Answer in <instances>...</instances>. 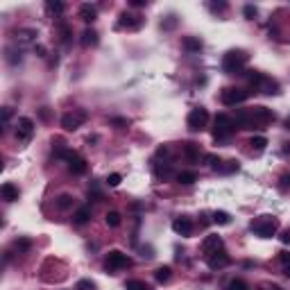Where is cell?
I'll use <instances>...</instances> for the list:
<instances>
[{"label": "cell", "mask_w": 290, "mask_h": 290, "mask_svg": "<svg viewBox=\"0 0 290 290\" xmlns=\"http://www.w3.org/2000/svg\"><path fill=\"white\" fill-rule=\"evenodd\" d=\"M236 127L241 129H263L274 120L272 109L268 107H252V109H241L236 113Z\"/></svg>", "instance_id": "obj_1"}, {"label": "cell", "mask_w": 290, "mask_h": 290, "mask_svg": "<svg viewBox=\"0 0 290 290\" xmlns=\"http://www.w3.org/2000/svg\"><path fill=\"white\" fill-rule=\"evenodd\" d=\"M247 82L258 93H265V96H277L279 93V82H274L272 77L263 75L258 70H247Z\"/></svg>", "instance_id": "obj_2"}, {"label": "cell", "mask_w": 290, "mask_h": 290, "mask_svg": "<svg viewBox=\"0 0 290 290\" xmlns=\"http://www.w3.org/2000/svg\"><path fill=\"white\" fill-rule=\"evenodd\" d=\"M249 229H252L258 238H272V236H277V231H279V218H274V215H258V218L252 220Z\"/></svg>", "instance_id": "obj_3"}, {"label": "cell", "mask_w": 290, "mask_h": 290, "mask_svg": "<svg viewBox=\"0 0 290 290\" xmlns=\"http://www.w3.org/2000/svg\"><path fill=\"white\" fill-rule=\"evenodd\" d=\"M247 59H249V54L245 50H229L222 57V70L229 73V75H236V73H241L247 66Z\"/></svg>", "instance_id": "obj_4"}, {"label": "cell", "mask_w": 290, "mask_h": 290, "mask_svg": "<svg viewBox=\"0 0 290 290\" xmlns=\"http://www.w3.org/2000/svg\"><path fill=\"white\" fill-rule=\"evenodd\" d=\"M236 132V120L227 116V113H218L213 120V139L215 141H227Z\"/></svg>", "instance_id": "obj_5"}, {"label": "cell", "mask_w": 290, "mask_h": 290, "mask_svg": "<svg viewBox=\"0 0 290 290\" xmlns=\"http://www.w3.org/2000/svg\"><path fill=\"white\" fill-rule=\"evenodd\" d=\"M57 156H61L66 161V166H68V170L73 172V175H84L86 172V161H84V156L77 154L75 150H64V147H59L57 150Z\"/></svg>", "instance_id": "obj_6"}, {"label": "cell", "mask_w": 290, "mask_h": 290, "mask_svg": "<svg viewBox=\"0 0 290 290\" xmlns=\"http://www.w3.org/2000/svg\"><path fill=\"white\" fill-rule=\"evenodd\" d=\"M129 265H132V258L125 252H120V249H111V252L104 256V270L111 274H116L123 268H129Z\"/></svg>", "instance_id": "obj_7"}, {"label": "cell", "mask_w": 290, "mask_h": 290, "mask_svg": "<svg viewBox=\"0 0 290 290\" xmlns=\"http://www.w3.org/2000/svg\"><path fill=\"white\" fill-rule=\"evenodd\" d=\"M249 97V91H245V89H238V86H227V89H222L220 93V100L222 104H227V107H236V104H242L245 100Z\"/></svg>", "instance_id": "obj_8"}, {"label": "cell", "mask_w": 290, "mask_h": 290, "mask_svg": "<svg viewBox=\"0 0 290 290\" xmlns=\"http://www.w3.org/2000/svg\"><path fill=\"white\" fill-rule=\"evenodd\" d=\"M86 118H89V113H86L84 109H73V111L61 116V127H64L66 132H75V129H80L82 125L86 123Z\"/></svg>", "instance_id": "obj_9"}, {"label": "cell", "mask_w": 290, "mask_h": 290, "mask_svg": "<svg viewBox=\"0 0 290 290\" xmlns=\"http://www.w3.org/2000/svg\"><path fill=\"white\" fill-rule=\"evenodd\" d=\"M186 125L191 132H202V129L209 125V111H206L204 107L191 109V113H188V118H186Z\"/></svg>", "instance_id": "obj_10"}, {"label": "cell", "mask_w": 290, "mask_h": 290, "mask_svg": "<svg viewBox=\"0 0 290 290\" xmlns=\"http://www.w3.org/2000/svg\"><path fill=\"white\" fill-rule=\"evenodd\" d=\"M143 18L139 16V14H129V11H123L118 18V23H116V27L118 30H127V32H136V30H141L143 27Z\"/></svg>", "instance_id": "obj_11"}, {"label": "cell", "mask_w": 290, "mask_h": 290, "mask_svg": "<svg viewBox=\"0 0 290 290\" xmlns=\"http://www.w3.org/2000/svg\"><path fill=\"white\" fill-rule=\"evenodd\" d=\"M34 134V120L32 118H18L16 123V139L18 143H27Z\"/></svg>", "instance_id": "obj_12"}, {"label": "cell", "mask_w": 290, "mask_h": 290, "mask_svg": "<svg viewBox=\"0 0 290 290\" xmlns=\"http://www.w3.org/2000/svg\"><path fill=\"white\" fill-rule=\"evenodd\" d=\"M220 249H225V241H222L218 234H211V236H206L204 241H202V252H204V256H211V254L220 252Z\"/></svg>", "instance_id": "obj_13"}, {"label": "cell", "mask_w": 290, "mask_h": 290, "mask_svg": "<svg viewBox=\"0 0 290 290\" xmlns=\"http://www.w3.org/2000/svg\"><path fill=\"white\" fill-rule=\"evenodd\" d=\"M229 263H231V256L225 252V249H220V252L206 256V265H209L211 270H222V268H227Z\"/></svg>", "instance_id": "obj_14"}, {"label": "cell", "mask_w": 290, "mask_h": 290, "mask_svg": "<svg viewBox=\"0 0 290 290\" xmlns=\"http://www.w3.org/2000/svg\"><path fill=\"white\" fill-rule=\"evenodd\" d=\"M172 229H175V234H179V236H191V234H193V222L188 220V218H175V220H172Z\"/></svg>", "instance_id": "obj_15"}, {"label": "cell", "mask_w": 290, "mask_h": 290, "mask_svg": "<svg viewBox=\"0 0 290 290\" xmlns=\"http://www.w3.org/2000/svg\"><path fill=\"white\" fill-rule=\"evenodd\" d=\"M37 30H32V27H25V30H18L16 34H14V39H16L18 46H30V43L37 41Z\"/></svg>", "instance_id": "obj_16"}, {"label": "cell", "mask_w": 290, "mask_h": 290, "mask_svg": "<svg viewBox=\"0 0 290 290\" xmlns=\"http://www.w3.org/2000/svg\"><path fill=\"white\" fill-rule=\"evenodd\" d=\"M182 152H184V159H186L188 163H197L199 161V145L197 143H184Z\"/></svg>", "instance_id": "obj_17"}, {"label": "cell", "mask_w": 290, "mask_h": 290, "mask_svg": "<svg viewBox=\"0 0 290 290\" xmlns=\"http://www.w3.org/2000/svg\"><path fill=\"white\" fill-rule=\"evenodd\" d=\"M0 193H2V199H7V202H16L21 191H18V186H14L11 182H5L2 188H0Z\"/></svg>", "instance_id": "obj_18"}, {"label": "cell", "mask_w": 290, "mask_h": 290, "mask_svg": "<svg viewBox=\"0 0 290 290\" xmlns=\"http://www.w3.org/2000/svg\"><path fill=\"white\" fill-rule=\"evenodd\" d=\"M80 18L84 23H93L97 18V7L96 5H89V2L80 5Z\"/></svg>", "instance_id": "obj_19"}, {"label": "cell", "mask_w": 290, "mask_h": 290, "mask_svg": "<svg viewBox=\"0 0 290 290\" xmlns=\"http://www.w3.org/2000/svg\"><path fill=\"white\" fill-rule=\"evenodd\" d=\"M73 204H75V197L70 193H61L59 197L54 199V206L59 211H68V209H73Z\"/></svg>", "instance_id": "obj_20"}, {"label": "cell", "mask_w": 290, "mask_h": 290, "mask_svg": "<svg viewBox=\"0 0 290 290\" xmlns=\"http://www.w3.org/2000/svg\"><path fill=\"white\" fill-rule=\"evenodd\" d=\"M73 220H75V225H86V222L91 220V206H82V209H77V213L73 215Z\"/></svg>", "instance_id": "obj_21"}, {"label": "cell", "mask_w": 290, "mask_h": 290, "mask_svg": "<svg viewBox=\"0 0 290 290\" xmlns=\"http://www.w3.org/2000/svg\"><path fill=\"white\" fill-rule=\"evenodd\" d=\"M170 277H172V270H170V265H161V268H156V272H154V279L159 281V284H168V281H170Z\"/></svg>", "instance_id": "obj_22"}, {"label": "cell", "mask_w": 290, "mask_h": 290, "mask_svg": "<svg viewBox=\"0 0 290 290\" xmlns=\"http://www.w3.org/2000/svg\"><path fill=\"white\" fill-rule=\"evenodd\" d=\"M64 9H66V5H64V2H59V0H48V2H46V11H48V14H52V16L64 14Z\"/></svg>", "instance_id": "obj_23"}, {"label": "cell", "mask_w": 290, "mask_h": 290, "mask_svg": "<svg viewBox=\"0 0 290 290\" xmlns=\"http://www.w3.org/2000/svg\"><path fill=\"white\" fill-rule=\"evenodd\" d=\"M96 43H97V32L96 30H91V27L84 30V34H82V46L89 48V46H96Z\"/></svg>", "instance_id": "obj_24"}, {"label": "cell", "mask_w": 290, "mask_h": 290, "mask_svg": "<svg viewBox=\"0 0 290 290\" xmlns=\"http://www.w3.org/2000/svg\"><path fill=\"white\" fill-rule=\"evenodd\" d=\"M215 170L222 172V175L236 172V170H238V161H236V159H229V161H225V166H220V163H218V166H215Z\"/></svg>", "instance_id": "obj_25"}, {"label": "cell", "mask_w": 290, "mask_h": 290, "mask_svg": "<svg viewBox=\"0 0 290 290\" xmlns=\"http://www.w3.org/2000/svg\"><path fill=\"white\" fill-rule=\"evenodd\" d=\"M184 48H186L188 52H199V50H202V41L188 37V39H184Z\"/></svg>", "instance_id": "obj_26"}, {"label": "cell", "mask_w": 290, "mask_h": 290, "mask_svg": "<svg viewBox=\"0 0 290 290\" xmlns=\"http://www.w3.org/2000/svg\"><path fill=\"white\" fill-rule=\"evenodd\" d=\"M104 222H107L109 227H113V229H116V227H120V222H123V220H120L118 211H109V213L104 215Z\"/></svg>", "instance_id": "obj_27"}, {"label": "cell", "mask_w": 290, "mask_h": 290, "mask_svg": "<svg viewBox=\"0 0 290 290\" xmlns=\"http://www.w3.org/2000/svg\"><path fill=\"white\" fill-rule=\"evenodd\" d=\"M177 182L179 184H193V182H197V175H195V172H191V170H184V172H179L177 175Z\"/></svg>", "instance_id": "obj_28"}, {"label": "cell", "mask_w": 290, "mask_h": 290, "mask_svg": "<svg viewBox=\"0 0 290 290\" xmlns=\"http://www.w3.org/2000/svg\"><path fill=\"white\" fill-rule=\"evenodd\" d=\"M125 290H150V286L141 279H129L127 284H125Z\"/></svg>", "instance_id": "obj_29"}, {"label": "cell", "mask_w": 290, "mask_h": 290, "mask_svg": "<svg viewBox=\"0 0 290 290\" xmlns=\"http://www.w3.org/2000/svg\"><path fill=\"white\" fill-rule=\"evenodd\" d=\"M213 222L215 225H231V215L227 211H215L213 213Z\"/></svg>", "instance_id": "obj_30"}, {"label": "cell", "mask_w": 290, "mask_h": 290, "mask_svg": "<svg viewBox=\"0 0 290 290\" xmlns=\"http://www.w3.org/2000/svg\"><path fill=\"white\" fill-rule=\"evenodd\" d=\"M227 290H252V288H249L242 279H231L229 284H227Z\"/></svg>", "instance_id": "obj_31"}, {"label": "cell", "mask_w": 290, "mask_h": 290, "mask_svg": "<svg viewBox=\"0 0 290 290\" xmlns=\"http://www.w3.org/2000/svg\"><path fill=\"white\" fill-rule=\"evenodd\" d=\"M30 247H32V241H30V238H18V241H14V249H18V252H27Z\"/></svg>", "instance_id": "obj_32"}, {"label": "cell", "mask_w": 290, "mask_h": 290, "mask_svg": "<svg viewBox=\"0 0 290 290\" xmlns=\"http://www.w3.org/2000/svg\"><path fill=\"white\" fill-rule=\"evenodd\" d=\"M249 145H252L254 150H265V145H268V139H265V136H254L252 141H249Z\"/></svg>", "instance_id": "obj_33"}, {"label": "cell", "mask_w": 290, "mask_h": 290, "mask_svg": "<svg viewBox=\"0 0 290 290\" xmlns=\"http://www.w3.org/2000/svg\"><path fill=\"white\" fill-rule=\"evenodd\" d=\"M77 290H96V284L91 279H82L77 281Z\"/></svg>", "instance_id": "obj_34"}, {"label": "cell", "mask_w": 290, "mask_h": 290, "mask_svg": "<svg viewBox=\"0 0 290 290\" xmlns=\"http://www.w3.org/2000/svg\"><path fill=\"white\" fill-rule=\"evenodd\" d=\"M120 182H123V177H120L118 172H113V175H109V177H107V184H109V186H118Z\"/></svg>", "instance_id": "obj_35"}, {"label": "cell", "mask_w": 290, "mask_h": 290, "mask_svg": "<svg viewBox=\"0 0 290 290\" xmlns=\"http://www.w3.org/2000/svg\"><path fill=\"white\" fill-rule=\"evenodd\" d=\"M242 14H245V18H254V16H256V7H254V5H245Z\"/></svg>", "instance_id": "obj_36"}, {"label": "cell", "mask_w": 290, "mask_h": 290, "mask_svg": "<svg viewBox=\"0 0 290 290\" xmlns=\"http://www.w3.org/2000/svg\"><path fill=\"white\" fill-rule=\"evenodd\" d=\"M211 11H225L227 9V2H211Z\"/></svg>", "instance_id": "obj_37"}, {"label": "cell", "mask_w": 290, "mask_h": 290, "mask_svg": "<svg viewBox=\"0 0 290 290\" xmlns=\"http://www.w3.org/2000/svg\"><path fill=\"white\" fill-rule=\"evenodd\" d=\"M111 125H116V127H118V129H123V127H127V120H125V118H113L111 120Z\"/></svg>", "instance_id": "obj_38"}, {"label": "cell", "mask_w": 290, "mask_h": 290, "mask_svg": "<svg viewBox=\"0 0 290 290\" xmlns=\"http://www.w3.org/2000/svg\"><path fill=\"white\" fill-rule=\"evenodd\" d=\"M61 39H64V41H68V37H70V27L68 25H61Z\"/></svg>", "instance_id": "obj_39"}, {"label": "cell", "mask_w": 290, "mask_h": 290, "mask_svg": "<svg viewBox=\"0 0 290 290\" xmlns=\"http://www.w3.org/2000/svg\"><path fill=\"white\" fill-rule=\"evenodd\" d=\"M279 258H281V263H284V265H288V263H290V254H288V252H281V256H279Z\"/></svg>", "instance_id": "obj_40"}, {"label": "cell", "mask_w": 290, "mask_h": 290, "mask_svg": "<svg viewBox=\"0 0 290 290\" xmlns=\"http://www.w3.org/2000/svg\"><path fill=\"white\" fill-rule=\"evenodd\" d=\"M281 242H286V245H290V229L281 234Z\"/></svg>", "instance_id": "obj_41"}, {"label": "cell", "mask_w": 290, "mask_h": 290, "mask_svg": "<svg viewBox=\"0 0 290 290\" xmlns=\"http://www.w3.org/2000/svg\"><path fill=\"white\" fill-rule=\"evenodd\" d=\"M132 7H145L143 0H132Z\"/></svg>", "instance_id": "obj_42"}, {"label": "cell", "mask_w": 290, "mask_h": 290, "mask_svg": "<svg viewBox=\"0 0 290 290\" xmlns=\"http://www.w3.org/2000/svg\"><path fill=\"white\" fill-rule=\"evenodd\" d=\"M284 274H286V277H288V279H290V263L284 268Z\"/></svg>", "instance_id": "obj_43"}]
</instances>
